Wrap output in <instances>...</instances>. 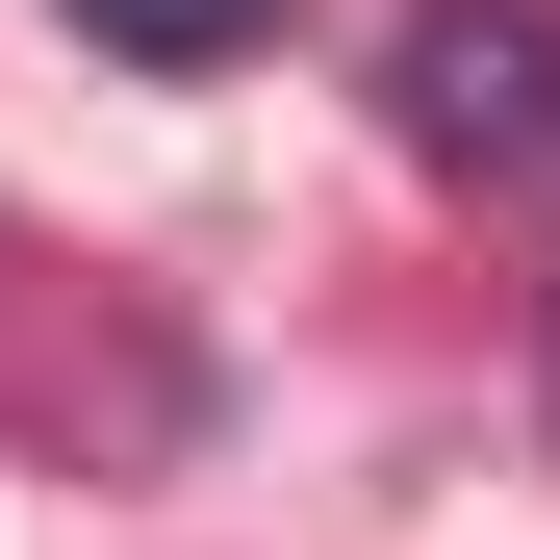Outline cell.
I'll return each mask as SVG.
<instances>
[{"mask_svg":"<svg viewBox=\"0 0 560 560\" xmlns=\"http://www.w3.org/2000/svg\"><path fill=\"white\" fill-rule=\"evenodd\" d=\"M383 128L433 178H560V0H408L383 26Z\"/></svg>","mask_w":560,"mask_h":560,"instance_id":"6da1fadb","label":"cell"},{"mask_svg":"<svg viewBox=\"0 0 560 560\" xmlns=\"http://www.w3.org/2000/svg\"><path fill=\"white\" fill-rule=\"evenodd\" d=\"M280 0H77V51H153V77H230Z\"/></svg>","mask_w":560,"mask_h":560,"instance_id":"7a4b0ae2","label":"cell"}]
</instances>
